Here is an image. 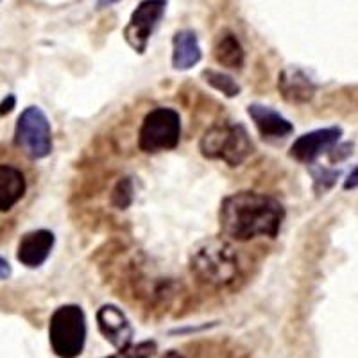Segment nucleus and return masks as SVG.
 I'll list each match as a JSON object with an SVG mask.
<instances>
[{
    "label": "nucleus",
    "instance_id": "a211bd4d",
    "mask_svg": "<svg viewBox=\"0 0 358 358\" xmlns=\"http://www.w3.org/2000/svg\"><path fill=\"white\" fill-rule=\"evenodd\" d=\"M156 342L152 341H143L138 342V344H131L129 348L122 351H117L115 355H110V357L104 358H152L156 355Z\"/></svg>",
    "mask_w": 358,
    "mask_h": 358
},
{
    "label": "nucleus",
    "instance_id": "412c9836",
    "mask_svg": "<svg viewBox=\"0 0 358 358\" xmlns=\"http://www.w3.org/2000/svg\"><path fill=\"white\" fill-rule=\"evenodd\" d=\"M358 188V165L350 172V176L344 181V190H355Z\"/></svg>",
    "mask_w": 358,
    "mask_h": 358
},
{
    "label": "nucleus",
    "instance_id": "b1692460",
    "mask_svg": "<svg viewBox=\"0 0 358 358\" xmlns=\"http://www.w3.org/2000/svg\"><path fill=\"white\" fill-rule=\"evenodd\" d=\"M163 358H185L183 355H179L178 351H167V353L163 355Z\"/></svg>",
    "mask_w": 358,
    "mask_h": 358
},
{
    "label": "nucleus",
    "instance_id": "2eb2a0df",
    "mask_svg": "<svg viewBox=\"0 0 358 358\" xmlns=\"http://www.w3.org/2000/svg\"><path fill=\"white\" fill-rule=\"evenodd\" d=\"M213 57L219 65L229 70H242L245 63V52L241 40L236 38L235 33L224 29L213 43Z\"/></svg>",
    "mask_w": 358,
    "mask_h": 358
},
{
    "label": "nucleus",
    "instance_id": "dca6fc26",
    "mask_svg": "<svg viewBox=\"0 0 358 358\" xmlns=\"http://www.w3.org/2000/svg\"><path fill=\"white\" fill-rule=\"evenodd\" d=\"M203 78L208 85L212 86L213 90L220 92L222 95H226L228 99L236 97V95H241V85L233 79V76L226 72H220V70H213V69H206L203 72Z\"/></svg>",
    "mask_w": 358,
    "mask_h": 358
},
{
    "label": "nucleus",
    "instance_id": "f3484780",
    "mask_svg": "<svg viewBox=\"0 0 358 358\" xmlns=\"http://www.w3.org/2000/svg\"><path fill=\"white\" fill-rule=\"evenodd\" d=\"M134 201V187L129 178L120 179L111 192V204L117 210H127Z\"/></svg>",
    "mask_w": 358,
    "mask_h": 358
},
{
    "label": "nucleus",
    "instance_id": "39448f33",
    "mask_svg": "<svg viewBox=\"0 0 358 358\" xmlns=\"http://www.w3.org/2000/svg\"><path fill=\"white\" fill-rule=\"evenodd\" d=\"M181 140V117L172 108H155L143 118L138 131V149L145 155L172 151Z\"/></svg>",
    "mask_w": 358,
    "mask_h": 358
},
{
    "label": "nucleus",
    "instance_id": "f8f14e48",
    "mask_svg": "<svg viewBox=\"0 0 358 358\" xmlns=\"http://www.w3.org/2000/svg\"><path fill=\"white\" fill-rule=\"evenodd\" d=\"M278 90L281 97L290 104H308L315 95V83L305 70L297 66H287L278 76Z\"/></svg>",
    "mask_w": 358,
    "mask_h": 358
},
{
    "label": "nucleus",
    "instance_id": "9d476101",
    "mask_svg": "<svg viewBox=\"0 0 358 358\" xmlns=\"http://www.w3.org/2000/svg\"><path fill=\"white\" fill-rule=\"evenodd\" d=\"M56 236L49 229H34L25 233L18 242L17 258L27 268H38L50 257Z\"/></svg>",
    "mask_w": 358,
    "mask_h": 358
},
{
    "label": "nucleus",
    "instance_id": "5701e85b",
    "mask_svg": "<svg viewBox=\"0 0 358 358\" xmlns=\"http://www.w3.org/2000/svg\"><path fill=\"white\" fill-rule=\"evenodd\" d=\"M117 2H120V0H99L97 6H99V9H104V8H110V6L117 4Z\"/></svg>",
    "mask_w": 358,
    "mask_h": 358
},
{
    "label": "nucleus",
    "instance_id": "7ed1b4c3",
    "mask_svg": "<svg viewBox=\"0 0 358 358\" xmlns=\"http://www.w3.org/2000/svg\"><path fill=\"white\" fill-rule=\"evenodd\" d=\"M199 151L206 159L222 162L228 167H241L252 155L255 145L241 122H217L201 136Z\"/></svg>",
    "mask_w": 358,
    "mask_h": 358
},
{
    "label": "nucleus",
    "instance_id": "aec40b11",
    "mask_svg": "<svg viewBox=\"0 0 358 358\" xmlns=\"http://www.w3.org/2000/svg\"><path fill=\"white\" fill-rule=\"evenodd\" d=\"M15 102H17L15 95H9V97H6L4 101L0 102V117H4V115L11 113L13 108H15Z\"/></svg>",
    "mask_w": 358,
    "mask_h": 358
},
{
    "label": "nucleus",
    "instance_id": "9b49d317",
    "mask_svg": "<svg viewBox=\"0 0 358 358\" xmlns=\"http://www.w3.org/2000/svg\"><path fill=\"white\" fill-rule=\"evenodd\" d=\"M248 115L251 117L252 124H255L262 138L268 140V142L283 140L294 133L292 124L280 111H276L271 106L255 102V104H249Z\"/></svg>",
    "mask_w": 358,
    "mask_h": 358
},
{
    "label": "nucleus",
    "instance_id": "f257e3e1",
    "mask_svg": "<svg viewBox=\"0 0 358 358\" xmlns=\"http://www.w3.org/2000/svg\"><path fill=\"white\" fill-rule=\"evenodd\" d=\"M285 219V208L276 197L260 192L242 190L224 197L219 208V224L224 236L248 242L258 236L274 238Z\"/></svg>",
    "mask_w": 358,
    "mask_h": 358
},
{
    "label": "nucleus",
    "instance_id": "393cba45",
    "mask_svg": "<svg viewBox=\"0 0 358 358\" xmlns=\"http://www.w3.org/2000/svg\"><path fill=\"white\" fill-rule=\"evenodd\" d=\"M0 2H2V0H0Z\"/></svg>",
    "mask_w": 358,
    "mask_h": 358
},
{
    "label": "nucleus",
    "instance_id": "ddd939ff",
    "mask_svg": "<svg viewBox=\"0 0 358 358\" xmlns=\"http://www.w3.org/2000/svg\"><path fill=\"white\" fill-rule=\"evenodd\" d=\"M203 59L199 38L190 29L178 31L172 38V69L185 72L190 70Z\"/></svg>",
    "mask_w": 358,
    "mask_h": 358
},
{
    "label": "nucleus",
    "instance_id": "0eeeda50",
    "mask_svg": "<svg viewBox=\"0 0 358 358\" xmlns=\"http://www.w3.org/2000/svg\"><path fill=\"white\" fill-rule=\"evenodd\" d=\"M167 11V0H142L131 13L129 22L124 27V40L131 49L138 54H145L152 34Z\"/></svg>",
    "mask_w": 358,
    "mask_h": 358
},
{
    "label": "nucleus",
    "instance_id": "f03ea898",
    "mask_svg": "<svg viewBox=\"0 0 358 358\" xmlns=\"http://www.w3.org/2000/svg\"><path fill=\"white\" fill-rule=\"evenodd\" d=\"M192 276L201 285L212 289H224L235 283L238 278V257L228 241L220 236H210L197 242L188 257Z\"/></svg>",
    "mask_w": 358,
    "mask_h": 358
},
{
    "label": "nucleus",
    "instance_id": "6e6552de",
    "mask_svg": "<svg viewBox=\"0 0 358 358\" xmlns=\"http://www.w3.org/2000/svg\"><path fill=\"white\" fill-rule=\"evenodd\" d=\"M342 136V129L337 126L324 127V129H315L310 133L301 134L296 142L290 145V158L299 163H313L324 152H330L338 143Z\"/></svg>",
    "mask_w": 358,
    "mask_h": 358
},
{
    "label": "nucleus",
    "instance_id": "4be33fe9",
    "mask_svg": "<svg viewBox=\"0 0 358 358\" xmlns=\"http://www.w3.org/2000/svg\"><path fill=\"white\" fill-rule=\"evenodd\" d=\"M11 276V265L8 260L0 257V280H8Z\"/></svg>",
    "mask_w": 358,
    "mask_h": 358
},
{
    "label": "nucleus",
    "instance_id": "4468645a",
    "mask_svg": "<svg viewBox=\"0 0 358 358\" xmlns=\"http://www.w3.org/2000/svg\"><path fill=\"white\" fill-rule=\"evenodd\" d=\"M27 190L24 172L15 165H0V212H9L22 201Z\"/></svg>",
    "mask_w": 358,
    "mask_h": 358
},
{
    "label": "nucleus",
    "instance_id": "6ab92c4d",
    "mask_svg": "<svg viewBox=\"0 0 358 358\" xmlns=\"http://www.w3.org/2000/svg\"><path fill=\"white\" fill-rule=\"evenodd\" d=\"M310 174L313 178V187H315V190L324 192L334 187L337 178L341 176V171H331V169L326 167H313L310 169Z\"/></svg>",
    "mask_w": 358,
    "mask_h": 358
},
{
    "label": "nucleus",
    "instance_id": "1a4fd4ad",
    "mask_svg": "<svg viewBox=\"0 0 358 358\" xmlns=\"http://www.w3.org/2000/svg\"><path fill=\"white\" fill-rule=\"evenodd\" d=\"M97 326L102 337L117 351L126 350L133 344V326L117 305H102L97 310Z\"/></svg>",
    "mask_w": 358,
    "mask_h": 358
},
{
    "label": "nucleus",
    "instance_id": "20e7f679",
    "mask_svg": "<svg viewBox=\"0 0 358 358\" xmlns=\"http://www.w3.org/2000/svg\"><path fill=\"white\" fill-rule=\"evenodd\" d=\"M49 342L59 358H78L86 344V315L79 305H63L54 310L49 322Z\"/></svg>",
    "mask_w": 358,
    "mask_h": 358
},
{
    "label": "nucleus",
    "instance_id": "423d86ee",
    "mask_svg": "<svg viewBox=\"0 0 358 358\" xmlns=\"http://www.w3.org/2000/svg\"><path fill=\"white\" fill-rule=\"evenodd\" d=\"M13 142L29 159H43L52 152V129L47 115L38 106L22 111L15 126Z\"/></svg>",
    "mask_w": 358,
    "mask_h": 358
}]
</instances>
